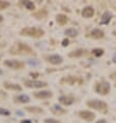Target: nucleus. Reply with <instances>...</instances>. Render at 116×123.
<instances>
[{
    "mask_svg": "<svg viewBox=\"0 0 116 123\" xmlns=\"http://www.w3.org/2000/svg\"><path fill=\"white\" fill-rule=\"evenodd\" d=\"M11 54L13 55H32V54H34V52L30 46L18 42L11 48Z\"/></svg>",
    "mask_w": 116,
    "mask_h": 123,
    "instance_id": "nucleus-1",
    "label": "nucleus"
},
{
    "mask_svg": "<svg viewBox=\"0 0 116 123\" xmlns=\"http://www.w3.org/2000/svg\"><path fill=\"white\" fill-rule=\"evenodd\" d=\"M44 34H45V31L40 28H37V27H25L21 30V35L34 37V38L42 37Z\"/></svg>",
    "mask_w": 116,
    "mask_h": 123,
    "instance_id": "nucleus-2",
    "label": "nucleus"
},
{
    "mask_svg": "<svg viewBox=\"0 0 116 123\" xmlns=\"http://www.w3.org/2000/svg\"><path fill=\"white\" fill-rule=\"evenodd\" d=\"M87 105L91 109L97 111H106L108 109V105L105 101L103 100H98V99H93V100H89L87 102Z\"/></svg>",
    "mask_w": 116,
    "mask_h": 123,
    "instance_id": "nucleus-3",
    "label": "nucleus"
},
{
    "mask_svg": "<svg viewBox=\"0 0 116 123\" xmlns=\"http://www.w3.org/2000/svg\"><path fill=\"white\" fill-rule=\"evenodd\" d=\"M95 91L98 94L102 95H107L110 91V84L106 83V82H102V83H97L95 86Z\"/></svg>",
    "mask_w": 116,
    "mask_h": 123,
    "instance_id": "nucleus-4",
    "label": "nucleus"
},
{
    "mask_svg": "<svg viewBox=\"0 0 116 123\" xmlns=\"http://www.w3.org/2000/svg\"><path fill=\"white\" fill-rule=\"evenodd\" d=\"M24 84L28 88H44L48 85L45 82L37 81V80H26L24 81Z\"/></svg>",
    "mask_w": 116,
    "mask_h": 123,
    "instance_id": "nucleus-5",
    "label": "nucleus"
},
{
    "mask_svg": "<svg viewBox=\"0 0 116 123\" xmlns=\"http://www.w3.org/2000/svg\"><path fill=\"white\" fill-rule=\"evenodd\" d=\"M4 65L9 68H13V69H21V68L24 67L25 64H24V62L19 60H5Z\"/></svg>",
    "mask_w": 116,
    "mask_h": 123,
    "instance_id": "nucleus-6",
    "label": "nucleus"
},
{
    "mask_svg": "<svg viewBox=\"0 0 116 123\" xmlns=\"http://www.w3.org/2000/svg\"><path fill=\"white\" fill-rule=\"evenodd\" d=\"M47 61L50 62L51 64H54V65H58V64H61L63 61V58L60 55H57V54H53V55H50L47 57Z\"/></svg>",
    "mask_w": 116,
    "mask_h": 123,
    "instance_id": "nucleus-7",
    "label": "nucleus"
},
{
    "mask_svg": "<svg viewBox=\"0 0 116 123\" xmlns=\"http://www.w3.org/2000/svg\"><path fill=\"white\" fill-rule=\"evenodd\" d=\"M53 93L51 91L48 90H42V91H37L34 93V96L36 98H39V99H47V98L52 97Z\"/></svg>",
    "mask_w": 116,
    "mask_h": 123,
    "instance_id": "nucleus-8",
    "label": "nucleus"
},
{
    "mask_svg": "<svg viewBox=\"0 0 116 123\" xmlns=\"http://www.w3.org/2000/svg\"><path fill=\"white\" fill-rule=\"evenodd\" d=\"M79 116L82 119H84V120H86V121H92L95 118L94 113L90 112V111H81L79 113Z\"/></svg>",
    "mask_w": 116,
    "mask_h": 123,
    "instance_id": "nucleus-9",
    "label": "nucleus"
},
{
    "mask_svg": "<svg viewBox=\"0 0 116 123\" xmlns=\"http://www.w3.org/2000/svg\"><path fill=\"white\" fill-rule=\"evenodd\" d=\"M93 15H94V9H93V7H91V6H86V7L83 8V11H82V17L85 19L92 18Z\"/></svg>",
    "mask_w": 116,
    "mask_h": 123,
    "instance_id": "nucleus-10",
    "label": "nucleus"
},
{
    "mask_svg": "<svg viewBox=\"0 0 116 123\" xmlns=\"http://www.w3.org/2000/svg\"><path fill=\"white\" fill-rule=\"evenodd\" d=\"M59 102L64 105H71L74 102V98L71 96H66V95H62L59 97Z\"/></svg>",
    "mask_w": 116,
    "mask_h": 123,
    "instance_id": "nucleus-11",
    "label": "nucleus"
},
{
    "mask_svg": "<svg viewBox=\"0 0 116 123\" xmlns=\"http://www.w3.org/2000/svg\"><path fill=\"white\" fill-rule=\"evenodd\" d=\"M90 36L92 37V38H95V39H100L102 37H104V31L101 29H93L92 31L90 32Z\"/></svg>",
    "mask_w": 116,
    "mask_h": 123,
    "instance_id": "nucleus-12",
    "label": "nucleus"
},
{
    "mask_svg": "<svg viewBox=\"0 0 116 123\" xmlns=\"http://www.w3.org/2000/svg\"><path fill=\"white\" fill-rule=\"evenodd\" d=\"M111 19H112V13L110 12H104V15L102 16L101 24L107 25V24H109V22L111 21Z\"/></svg>",
    "mask_w": 116,
    "mask_h": 123,
    "instance_id": "nucleus-13",
    "label": "nucleus"
},
{
    "mask_svg": "<svg viewBox=\"0 0 116 123\" xmlns=\"http://www.w3.org/2000/svg\"><path fill=\"white\" fill-rule=\"evenodd\" d=\"M3 85H4V87L8 90H15V91H21L22 90V87L18 84H12V83H6L5 82Z\"/></svg>",
    "mask_w": 116,
    "mask_h": 123,
    "instance_id": "nucleus-14",
    "label": "nucleus"
},
{
    "mask_svg": "<svg viewBox=\"0 0 116 123\" xmlns=\"http://www.w3.org/2000/svg\"><path fill=\"white\" fill-rule=\"evenodd\" d=\"M56 21L58 24H60V25H65L69 21V19H67V17L65 15H63V13H59L57 17H56Z\"/></svg>",
    "mask_w": 116,
    "mask_h": 123,
    "instance_id": "nucleus-15",
    "label": "nucleus"
},
{
    "mask_svg": "<svg viewBox=\"0 0 116 123\" xmlns=\"http://www.w3.org/2000/svg\"><path fill=\"white\" fill-rule=\"evenodd\" d=\"M15 99H16V101L21 102V104H27V102L30 101V97L26 94H21V95H19V96H17Z\"/></svg>",
    "mask_w": 116,
    "mask_h": 123,
    "instance_id": "nucleus-16",
    "label": "nucleus"
},
{
    "mask_svg": "<svg viewBox=\"0 0 116 123\" xmlns=\"http://www.w3.org/2000/svg\"><path fill=\"white\" fill-rule=\"evenodd\" d=\"M85 54V50H83V49H78V50H76V51H73V52H71L70 54H69V56L71 57V58H76V57H81V56H83Z\"/></svg>",
    "mask_w": 116,
    "mask_h": 123,
    "instance_id": "nucleus-17",
    "label": "nucleus"
},
{
    "mask_svg": "<svg viewBox=\"0 0 116 123\" xmlns=\"http://www.w3.org/2000/svg\"><path fill=\"white\" fill-rule=\"evenodd\" d=\"M65 34L70 37H76L78 35V31L75 28H69L65 30Z\"/></svg>",
    "mask_w": 116,
    "mask_h": 123,
    "instance_id": "nucleus-18",
    "label": "nucleus"
},
{
    "mask_svg": "<svg viewBox=\"0 0 116 123\" xmlns=\"http://www.w3.org/2000/svg\"><path fill=\"white\" fill-rule=\"evenodd\" d=\"M23 4L25 5V7L27 9H29V11H33V9L35 8V5L32 1H23Z\"/></svg>",
    "mask_w": 116,
    "mask_h": 123,
    "instance_id": "nucleus-19",
    "label": "nucleus"
},
{
    "mask_svg": "<svg viewBox=\"0 0 116 123\" xmlns=\"http://www.w3.org/2000/svg\"><path fill=\"white\" fill-rule=\"evenodd\" d=\"M64 81H65L66 83H69L70 85H74V84L77 82V78L70 76V77H67V78H65V79H63L62 82H64Z\"/></svg>",
    "mask_w": 116,
    "mask_h": 123,
    "instance_id": "nucleus-20",
    "label": "nucleus"
},
{
    "mask_svg": "<svg viewBox=\"0 0 116 123\" xmlns=\"http://www.w3.org/2000/svg\"><path fill=\"white\" fill-rule=\"evenodd\" d=\"M26 110L28 112H31V113H42L43 110L40 108H37V107H27Z\"/></svg>",
    "mask_w": 116,
    "mask_h": 123,
    "instance_id": "nucleus-21",
    "label": "nucleus"
},
{
    "mask_svg": "<svg viewBox=\"0 0 116 123\" xmlns=\"http://www.w3.org/2000/svg\"><path fill=\"white\" fill-rule=\"evenodd\" d=\"M53 111L55 113H58V114H62V113L65 112V110H63V109L61 108L60 105H53Z\"/></svg>",
    "mask_w": 116,
    "mask_h": 123,
    "instance_id": "nucleus-22",
    "label": "nucleus"
},
{
    "mask_svg": "<svg viewBox=\"0 0 116 123\" xmlns=\"http://www.w3.org/2000/svg\"><path fill=\"white\" fill-rule=\"evenodd\" d=\"M92 54L95 57H100L104 54V50L103 49H94V50H92Z\"/></svg>",
    "mask_w": 116,
    "mask_h": 123,
    "instance_id": "nucleus-23",
    "label": "nucleus"
},
{
    "mask_svg": "<svg viewBox=\"0 0 116 123\" xmlns=\"http://www.w3.org/2000/svg\"><path fill=\"white\" fill-rule=\"evenodd\" d=\"M9 6V2L7 1H0V11H4Z\"/></svg>",
    "mask_w": 116,
    "mask_h": 123,
    "instance_id": "nucleus-24",
    "label": "nucleus"
},
{
    "mask_svg": "<svg viewBox=\"0 0 116 123\" xmlns=\"http://www.w3.org/2000/svg\"><path fill=\"white\" fill-rule=\"evenodd\" d=\"M0 115H2V116H9V115H11V112L7 111L6 109L0 108Z\"/></svg>",
    "mask_w": 116,
    "mask_h": 123,
    "instance_id": "nucleus-25",
    "label": "nucleus"
},
{
    "mask_svg": "<svg viewBox=\"0 0 116 123\" xmlns=\"http://www.w3.org/2000/svg\"><path fill=\"white\" fill-rule=\"evenodd\" d=\"M45 123H61L60 121L56 120V119H53V118H48V119H45Z\"/></svg>",
    "mask_w": 116,
    "mask_h": 123,
    "instance_id": "nucleus-26",
    "label": "nucleus"
},
{
    "mask_svg": "<svg viewBox=\"0 0 116 123\" xmlns=\"http://www.w3.org/2000/svg\"><path fill=\"white\" fill-rule=\"evenodd\" d=\"M34 16L36 17L37 19H43L44 17H46V16H47V12H44V13H42V11H40V12H36Z\"/></svg>",
    "mask_w": 116,
    "mask_h": 123,
    "instance_id": "nucleus-27",
    "label": "nucleus"
},
{
    "mask_svg": "<svg viewBox=\"0 0 116 123\" xmlns=\"http://www.w3.org/2000/svg\"><path fill=\"white\" fill-rule=\"evenodd\" d=\"M29 64H31V65H36V64H39V62L37 61L36 59H33V60H29L28 61Z\"/></svg>",
    "mask_w": 116,
    "mask_h": 123,
    "instance_id": "nucleus-28",
    "label": "nucleus"
},
{
    "mask_svg": "<svg viewBox=\"0 0 116 123\" xmlns=\"http://www.w3.org/2000/svg\"><path fill=\"white\" fill-rule=\"evenodd\" d=\"M67 45H69V39H63V40H62V46L65 47V46H67Z\"/></svg>",
    "mask_w": 116,
    "mask_h": 123,
    "instance_id": "nucleus-29",
    "label": "nucleus"
},
{
    "mask_svg": "<svg viewBox=\"0 0 116 123\" xmlns=\"http://www.w3.org/2000/svg\"><path fill=\"white\" fill-rule=\"evenodd\" d=\"M21 123H32V122L30 121V120H26V119H25V120H22Z\"/></svg>",
    "mask_w": 116,
    "mask_h": 123,
    "instance_id": "nucleus-30",
    "label": "nucleus"
},
{
    "mask_svg": "<svg viewBox=\"0 0 116 123\" xmlns=\"http://www.w3.org/2000/svg\"><path fill=\"white\" fill-rule=\"evenodd\" d=\"M97 123H107V121L104 120V119H101V120H98Z\"/></svg>",
    "mask_w": 116,
    "mask_h": 123,
    "instance_id": "nucleus-31",
    "label": "nucleus"
},
{
    "mask_svg": "<svg viewBox=\"0 0 116 123\" xmlns=\"http://www.w3.org/2000/svg\"><path fill=\"white\" fill-rule=\"evenodd\" d=\"M30 74H31L32 77H34V78H35V77H39V74H37V73H34V74H33V73H31Z\"/></svg>",
    "mask_w": 116,
    "mask_h": 123,
    "instance_id": "nucleus-32",
    "label": "nucleus"
},
{
    "mask_svg": "<svg viewBox=\"0 0 116 123\" xmlns=\"http://www.w3.org/2000/svg\"><path fill=\"white\" fill-rule=\"evenodd\" d=\"M113 62H115V63H116V54L113 56Z\"/></svg>",
    "mask_w": 116,
    "mask_h": 123,
    "instance_id": "nucleus-33",
    "label": "nucleus"
},
{
    "mask_svg": "<svg viewBox=\"0 0 116 123\" xmlns=\"http://www.w3.org/2000/svg\"><path fill=\"white\" fill-rule=\"evenodd\" d=\"M2 21H3V17H2L1 15H0V23H1Z\"/></svg>",
    "mask_w": 116,
    "mask_h": 123,
    "instance_id": "nucleus-34",
    "label": "nucleus"
},
{
    "mask_svg": "<svg viewBox=\"0 0 116 123\" xmlns=\"http://www.w3.org/2000/svg\"><path fill=\"white\" fill-rule=\"evenodd\" d=\"M0 74H3V71H2L1 69H0Z\"/></svg>",
    "mask_w": 116,
    "mask_h": 123,
    "instance_id": "nucleus-35",
    "label": "nucleus"
}]
</instances>
